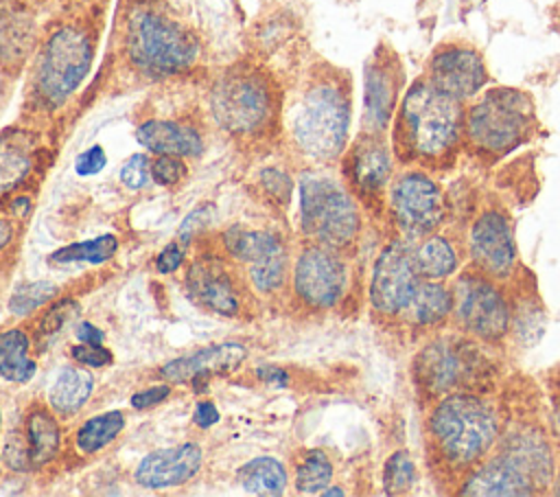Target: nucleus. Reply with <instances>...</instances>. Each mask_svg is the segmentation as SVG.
<instances>
[{"instance_id":"obj_1","label":"nucleus","mask_w":560,"mask_h":497,"mask_svg":"<svg viewBox=\"0 0 560 497\" xmlns=\"http://www.w3.org/2000/svg\"><path fill=\"white\" fill-rule=\"evenodd\" d=\"M501 429L497 403L477 390H455L433 401L424 418V451L433 479L457 493L490 455Z\"/></svg>"},{"instance_id":"obj_2","label":"nucleus","mask_w":560,"mask_h":497,"mask_svg":"<svg viewBox=\"0 0 560 497\" xmlns=\"http://www.w3.org/2000/svg\"><path fill=\"white\" fill-rule=\"evenodd\" d=\"M466 103L438 90L424 74L405 88L392 120V151L402 166L431 173L455 166L464 151Z\"/></svg>"},{"instance_id":"obj_3","label":"nucleus","mask_w":560,"mask_h":497,"mask_svg":"<svg viewBox=\"0 0 560 497\" xmlns=\"http://www.w3.org/2000/svg\"><path fill=\"white\" fill-rule=\"evenodd\" d=\"M538 129L529 92L512 85H492L466 105L464 149L483 164H494L523 145Z\"/></svg>"},{"instance_id":"obj_4","label":"nucleus","mask_w":560,"mask_h":497,"mask_svg":"<svg viewBox=\"0 0 560 497\" xmlns=\"http://www.w3.org/2000/svg\"><path fill=\"white\" fill-rule=\"evenodd\" d=\"M352 101L348 83L324 74L308 83L291 114V134L300 151L317 162L337 160L350 136Z\"/></svg>"},{"instance_id":"obj_5","label":"nucleus","mask_w":560,"mask_h":497,"mask_svg":"<svg viewBox=\"0 0 560 497\" xmlns=\"http://www.w3.org/2000/svg\"><path fill=\"white\" fill-rule=\"evenodd\" d=\"M481 342L464 333L431 335L411 359V381L424 403H433L455 390H477L483 374Z\"/></svg>"},{"instance_id":"obj_6","label":"nucleus","mask_w":560,"mask_h":497,"mask_svg":"<svg viewBox=\"0 0 560 497\" xmlns=\"http://www.w3.org/2000/svg\"><path fill=\"white\" fill-rule=\"evenodd\" d=\"M453 324L459 333L499 346L510 337L512 298L508 285L468 265L453 276Z\"/></svg>"},{"instance_id":"obj_7","label":"nucleus","mask_w":560,"mask_h":497,"mask_svg":"<svg viewBox=\"0 0 560 497\" xmlns=\"http://www.w3.org/2000/svg\"><path fill=\"white\" fill-rule=\"evenodd\" d=\"M302 230L315 243L332 250L350 247L361 232L357 197L328 175H304L300 180Z\"/></svg>"},{"instance_id":"obj_8","label":"nucleus","mask_w":560,"mask_h":497,"mask_svg":"<svg viewBox=\"0 0 560 497\" xmlns=\"http://www.w3.org/2000/svg\"><path fill=\"white\" fill-rule=\"evenodd\" d=\"M446 195L435 175L420 166H405L394 173L385 212L396 232L407 243H416L440 230L446 219Z\"/></svg>"},{"instance_id":"obj_9","label":"nucleus","mask_w":560,"mask_h":497,"mask_svg":"<svg viewBox=\"0 0 560 497\" xmlns=\"http://www.w3.org/2000/svg\"><path fill=\"white\" fill-rule=\"evenodd\" d=\"M127 50L140 70L149 74H175L195 61L199 44L175 20L144 9L129 18Z\"/></svg>"},{"instance_id":"obj_10","label":"nucleus","mask_w":560,"mask_h":497,"mask_svg":"<svg viewBox=\"0 0 560 497\" xmlns=\"http://www.w3.org/2000/svg\"><path fill=\"white\" fill-rule=\"evenodd\" d=\"M210 107L214 120L232 134H254L273 114L269 81L252 70H234L221 77L212 90Z\"/></svg>"},{"instance_id":"obj_11","label":"nucleus","mask_w":560,"mask_h":497,"mask_svg":"<svg viewBox=\"0 0 560 497\" xmlns=\"http://www.w3.org/2000/svg\"><path fill=\"white\" fill-rule=\"evenodd\" d=\"M411 245L413 243L394 236L378 250L374 258L368 298L372 311L385 320L402 322L422 282V276L413 263Z\"/></svg>"},{"instance_id":"obj_12","label":"nucleus","mask_w":560,"mask_h":497,"mask_svg":"<svg viewBox=\"0 0 560 497\" xmlns=\"http://www.w3.org/2000/svg\"><path fill=\"white\" fill-rule=\"evenodd\" d=\"M466 254L472 267L503 285L523 269L518 263L514 223L503 206L488 204L472 217L466 234Z\"/></svg>"},{"instance_id":"obj_13","label":"nucleus","mask_w":560,"mask_h":497,"mask_svg":"<svg viewBox=\"0 0 560 497\" xmlns=\"http://www.w3.org/2000/svg\"><path fill=\"white\" fill-rule=\"evenodd\" d=\"M92 66V42L74 28L55 31L44 48L37 70V92L50 105H61L85 79Z\"/></svg>"},{"instance_id":"obj_14","label":"nucleus","mask_w":560,"mask_h":497,"mask_svg":"<svg viewBox=\"0 0 560 497\" xmlns=\"http://www.w3.org/2000/svg\"><path fill=\"white\" fill-rule=\"evenodd\" d=\"M424 77L448 96L466 103L481 94L490 83L483 55L466 39L440 42L427 59Z\"/></svg>"},{"instance_id":"obj_15","label":"nucleus","mask_w":560,"mask_h":497,"mask_svg":"<svg viewBox=\"0 0 560 497\" xmlns=\"http://www.w3.org/2000/svg\"><path fill=\"white\" fill-rule=\"evenodd\" d=\"M394 151L385 134L361 131L343 158V175L354 197L368 208L383 210L394 177Z\"/></svg>"},{"instance_id":"obj_16","label":"nucleus","mask_w":560,"mask_h":497,"mask_svg":"<svg viewBox=\"0 0 560 497\" xmlns=\"http://www.w3.org/2000/svg\"><path fill=\"white\" fill-rule=\"evenodd\" d=\"M405 92V66L394 48L381 44L363 70V131L385 134Z\"/></svg>"},{"instance_id":"obj_17","label":"nucleus","mask_w":560,"mask_h":497,"mask_svg":"<svg viewBox=\"0 0 560 497\" xmlns=\"http://www.w3.org/2000/svg\"><path fill=\"white\" fill-rule=\"evenodd\" d=\"M348 267L332 250L322 243L304 247L293 267V287L298 298L311 309H332L346 293Z\"/></svg>"},{"instance_id":"obj_18","label":"nucleus","mask_w":560,"mask_h":497,"mask_svg":"<svg viewBox=\"0 0 560 497\" xmlns=\"http://www.w3.org/2000/svg\"><path fill=\"white\" fill-rule=\"evenodd\" d=\"M223 243L232 258L249 269V278L258 291H273L287 278V250L282 241L267 230L232 228Z\"/></svg>"},{"instance_id":"obj_19","label":"nucleus","mask_w":560,"mask_h":497,"mask_svg":"<svg viewBox=\"0 0 560 497\" xmlns=\"http://www.w3.org/2000/svg\"><path fill=\"white\" fill-rule=\"evenodd\" d=\"M457 495L466 497H529L538 495L534 482L501 451L492 449L490 455L464 479Z\"/></svg>"},{"instance_id":"obj_20","label":"nucleus","mask_w":560,"mask_h":497,"mask_svg":"<svg viewBox=\"0 0 560 497\" xmlns=\"http://www.w3.org/2000/svg\"><path fill=\"white\" fill-rule=\"evenodd\" d=\"M203 451L195 442L158 449L144 455L136 469V482L144 488H173L188 482L201 469Z\"/></svg>"},{"instance_id":"obj_21","label":"nucleus","mask_w":560,"mask_h":497,"mask_svg":"<svg viewBox=\"0 0 560 497\" xmlns=\"http://www.w3.org/2000/svg\"><path fill=\"white\" fill-rule=\"evenodd\" d=\"M186 285L195 302L217 315L232 317L238 313V293L225 267L210 258H197L186 276Z\"/></svg>"},{"instance_id":"obj_22","label":"nucleus","mask_w":560,"mask_h":497,"mask_svg":"<svg viewBox=\"0 0 560 497\" xmlns=\"http://www.w3.org/2000/svg\"><path fill=\"white\" fill-rule=\"evenodd\" d=\"M413 263L424 280H451L464 265L466 241L442 228L411 245Z\"/></svg>"},{"instance_id":"obj_23","label":"nucleus","mask_w":560,"mask_h":497,"mask_svg":"<svg viewBox=\"0 0 560 497\" xmlns=\"http://www.w3.org/2000/svg\"><path fill=\"white\" fill-rule=\"evenodd\" d=\"M243 359H245V348L241 344H234V342L212 344L186 357L168 361L160 370V374L171 383H184V381L197 383L212 372H228L236 368Z\"/></svg>"},{"instance_id":"obj_24","label":"nucleus","mask_w":560,"mask_h":497,"mask_svg":"<svg viewBox=\"0 0 560 497\" xmlns=\"http://www.w3.org/2000/svg\"><path fill=\"white\" fill-rule=\"evenodd\" d=\"M453 285L448 280H424L420 282L405 320L411 328L422 333H435L453 320Z\"/></svg>"},{"instance_id":"obj_25","label":"nucleus","mask_w":560,"mask_h":497,"mask_svg":"<svg viewBox=\"0 0 560 497\" xmlns=\"http://www.w3.org/2000/svg\"><path fill=\"white\" fill-rule=\"evenodd\" d=\"M512 298V328L510 337L518 342V346H534L545 333V307L536 296V287H527V278L523 269L508 282Z\"/></svg>"},{"instance_id":"obj_26","label":"nucleus","mask_w":560,"mask_h":497,"mask_svg":"<svg viewBox=\"0 0 560 497\" xmlns=\"http://www.w3.org/2000/svg\"><path fill=\"white\" fill-rule=\"evenodd\" d=\"M138 142L160 155H179V158H192L199 155L203 149L201 136L175 120H147L136 129Z\"/></svg>"},{"instance_id":"obj_27","label":"nucleus","mask_w":560,"mask_h":497,"mask_svg":"<svg viewBox=\"0 0 560 497\" xmlns=\"http://www.w3.org/2000/svg\"><path fill=\"white\" fill-rule=\"evenodd\" d=\"M33 39V20L24 7L13 0H0V63H13L24 57Z\"/></svg>"},{"instance_id":"obj_28","label":"nucleus","mask_w":560,"mask_h":497,"mask_svg":"<svg viewBox=\"0 0 560 497\" xmlns=\"http://www.w3.org/2000/svg\"><path fill=\"white\" fill-rule=\"evenodd\" d=\"M94 379L85 368L66 366L48 390V403L61 418L74 416L90 398Z\"/></svg>"},{"instance_id":"obj_29","label":"nucleus","mask_w":560,"mask_h":497,"mask_svg":"<svg viewBox=\"0 0 560 497\" xmlns=\"http://www.w3.org/2000/svg\"><path fill=\"white\" fill-rule=\"evenodd\" d=\"M24 442H26L24 455L33 466H42L57 455L61 434L55 416L48 409L35 407L28 412L26 427H24Z\"/></svg>"},{"instance_id":"obj_30","label":"nucleus","mask_w":560,"mask_h":497,"mask_svg":"<svg viewBox=\"0 0 560 497\" xmlns=\"http://www.w3.org/2000/svg\"><path fill=\"white\" fill-rule=\"evenodd\" d=\"M0 377L11 383H28L35 377V361L28 357V335L20 328L0 333Z\"/></svg>"},{"instance_id":"obj_31","label":"nucleus","mask_w":560,"mask_h":497,"mask_svg":"<svg viewBox=\"0 0 560 497\" xmlns=\"http://www.w3.org/2000/svg\"><path fill=\"white\" fill-rule=\"evenodd\" d=\"M236 479L252 495H282L287 486V471L273 458H256L238 469Z\"/></svg>"},{"instance_id":"obj_32","label":"nucleus","mask_w":560,"mask_h":497,"mask_svg":"<svg viewBox=\"0 0 560 497\" xmlns=\"http://www.w3.org/2000/svg\"><path fill=\"white\" fill-rule=\"evenodd\" d=\"M33 153L24 136H0V195L15 188L31 171Z\"/></svg>"},{"instance_id":"obj_33","label":"nucleus","mask_w":560,"mask_h":497,"mask_svg":"<svg viewBox=\"0 0 560 497\" xmlns=\"http://www.w3.org/2000/svg\"><path fill=\"white\" fill-rule=\"evenodd\" d=\"M122 427H125V416L118 409L98 414L79 427L74 436V444L81 453H88V455L96 453L103 447H107L122 431Z\"/></svg>"},{"instance_id":"obj_34","label":"nucleus","mask_w":560,"mask_h":497,"mask_svg":"<svg viewBox=\"0 0 560 497\" xmlns=\"http://www.w3.org/2000/svg\"><path fill=\"white\" fill-rule=\"evenodd\" d=\"M118 250V239L114 234H103L96 239L70 243L50 254L52 263H105Z\"/></svg>"},{"instance_id":"obj_35","label":"nucleus","mask_w":560,"mask_h":497,"mask_svg":"<svg viewBox=\"0 0 560 497\" xmlns=\"http://www.w3.org/2000/svg\"><path fill=\"white\" fill-rule=\"evenodd\" d=\"M332 479V464L328 455L319 449H313L295 469V488L298 493L315 495L322 493Z\"/></svg>"},{"instance_id":"obj_36","label":"nucleus","mask_w":560,"mask_h":497,"mask_svg":"<svg viewBox=\"0 0 560 497\" xmlns=\"http://www.w3.org/2000/svg\"><path fill=\"white\" fill-rule=\"evenodd\" d=\"M416 484V464L407 449H396L383 464V490L387 495H405Z\"/></svg>"},{"instance_id":"obj_37","label":"nucleus","mask_w":560,"mask_h":497,"mask_svg":"<svg viewBox=\"0 0 560 497\" xmlns=\"http://www.w3.org/2000/svg\"><path fill=\"white\" fill-rule=\"evenodd\" d=\"M57 296V285L48 280H37V282H26L13 291L9 298V311L13 315H28L31 311L39 309L48 300Z\"/></svg>"},{"instance_id":"obj_38","label":"nucleus","mask_w":560,"mask_h":497,"mask_svg":"<svg viewBox=\"0 0 560 497\" xmlns=\"http://www.w3.org/2000/svg\"><path fill=\"white\" fill-rule=\"evenodd\" d=\"M186 175V164L179 155H160L151 162V177L160 186H175Z\"/></svg>"},{"instance_id":"obj_39","label":"nucleus","mask_w":560,"mask_h":497,"mask_svg":"<svg viewBox=\"0 0 560 497\" xmlns=\"http://www.w3.org/2000/svg\"><path fill=\"white\" fill-rule=\"evenodd\" d=\"M151 175V162L144 153H133L122 166H120V182L131 188L138 190L142 186H147Z\"/></svg>"},{"instance_id":"obj_40","label":"nucleus","mask_w":560,"mask_h":497,"mask_svg":"<svg viewBox=\"0 0 560 497\" xmlns=\"http://www.w3.org/2000/svg\"><path fill=\"white\" fill-rule=\"evenodd\" d=\"M70 355L77 363H83L90 368H103L114 359V355L103 344H83V342L81 346H72Z\"/></svg>"},{"instance_id":"obj_41","label":"nucleus","mask_w":560,"mask_h":497,"mask_svg":"<svg viewBox=\"0 0 560 497\" xmlns=\"http://www.w3.org/2000/svg\"><path fill=\"white\" fill-rule=\"evenodd\" d=\"M105 164H107V155H105L103 147H101V145H92V147H88L83 153L77 155V160H74V171H77V175L88 177V175L101 173V171L105 169Z\"/></svg>"},{"instance_id":"obj_42","label":"nucleus","mask_w":560,"mask_h":497,"mask_svg":"<svg viewBox=\"0 0 560 497\" xmlns=\"http://www.w3.org/2000/svg\"><path fill=\"white\" fill-rule=\"evenodd\" d=\"M262 186L280 201H287L291 197V180L287 173L278 171V169H267L262 171Z\"/></svg>"},{"instance_id":"obj_43","label":"nucleus","mask_w":560,"mask_h":497,"mask_svg":"<svg viewBox=\"0 0 560 497\" xmlns=\"http://www.w3.org/2000/svg\"><path fill=\"white\" fill-rule=\"evenodd\" d=\"M74 309H77V304H74L72 300H63L61 304L52 307V309L46 313V317L42 320V333H55V331H59V328L66 324V320L72 315Z\"/></svg>"},{"instance_id":"obj_44","label":"nucleus","mask_w":560,"mask_h":497,"mask_svg":"<svg viewBox=\"0 0 560 497\" xmlns=\"http://www.w3.org/2000/svg\"><path fill=\"white\" fill-rule=\"evenodd\" d=\"M182 261H184V250H182L177 243H171V245H166V247L158 254L155 267H158L160 274H173V271L179 269Z\"/></svg>"},{"instance_id":"obj_45","label":"nucleus","mask_w":560,"mask_h":497,"mask_svg":"<svg viewBox=\"0 0 560 497\" xmlns=\"http://www.w3.org/2000/svg\"><path fill=\"white\" fill-rule=\"evenodd\" d=\"M168 385H153V388H147L142 392H136L131 396V407L136 409H147V407H153L158 403H162L166 396H168Z\"/></svg>"},{"instance_id":"obj_46","label":"nucleus","mask_w":560,"mask_h":497,"mask_svg":"<svg viewBox=\"0 0 560 497\" xmlns=\"http://www.w3.org/2000/svg\"><path fill=\"white\" fill-rule=\"evenodd\" d=\"M549 396H551V418H553V431L560 442V370L556 377L549 379Z\"/></svg>"},{"instance_id":"obj_47","label":"nucleus","mask_w":560,"mask_h":497,"mask_svg":"<svg viewBox=\"0 0 560 497\" xmlns=\"http://www.w3.org/2000/svg\"><path fill=\"white\" fill-rule=\"evenodd\" d=\"M192 418L199 427H212L214 423H219V409L210 401H201L197 403Z\"/></svg>"},{"instance_id":"obj_48","label":"nucleus","mask_w":560,"mask_h":497,"mask_svg":"<svg viewBox=\"0 0 560 497\" xmlns=\"http://www.w3.org/2000/svg\"><path fill=\"white\" fill-rule=\"evenodd\" d=\"M74 333H77V339L83 344H103V331L90 322H79Z\"/></svg>"},{"instance_id":"obj_49","label":"nucleus","mask_w":560,"mask_h":497,"mask_svg":"<svg viewBox=\"0 0 560 497\" xmlns=\"http://www.w3.org/2000/svg\"><path fill=\"white\" fill-rule=\"evenodd\" d=\"M256 374H258V379H260V381H265V383H280V385H287V381H289L287 372H284L282 368L271 366V363L260 366V368L256 370Z\"/></svg>"},{"instance_id":"obj_50","label":"nucleus","mask_w":560,"mask_h":497,"mask_svg":"<svg viewBox=\"0 0 560 497\" xmlns=\"http://www.w3.org/2000/svg\"><path fill=\"white\" fill-rule=\"evenodd\" d=\"M13 239V226L0 217V250H4Z\"/></svg>"},{"instance_id":"obj_51","label":"nucleus","mask_w":560,"mask_h":497,"mask_svg":"<svg viewBox=\"0 0 560 497\" xmlns=\"http://www.w3.org/2000/svg\"><path fill=\"white\" fill-rule=\"evenodd\" d=\"M322 495H326V497H330V495H343V490H341V488H324Z\"/></svg>"},{"instance_id":"obj_52","label":"nucleus","mask_w":560,"mask_h":497,"mask_svg":"<svg viewBox=\"0 0 560 497\" xmlns=\"http://www.w3.org/2000/svg\"><path fill=\"white\" fill-rule=\"evenodd\" d=\"M0 425H2V412H0Z\"/></svg>"}]
</instances>
